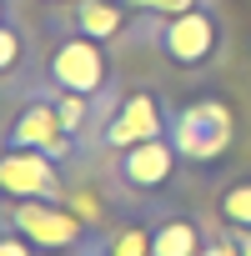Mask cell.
<instances>
[{
	"mask_svg": "<svg viewBox=\"0 0 251 256\" xmlns=\"http://www.w3.org/2000/svg\"><path fill=\"white\" fill-rule=\"evenodd\" d=\"M10 226L36 246V251H66L80 241V221L76 211H66V201H46V196H26L10 206Z\"/></svg>",
	"mask_w": 251,
	"mask_h": 256,
	"instance_id": "1",
	"label": "cell"
},
{
	"mask_svg": "<svg viewBox=\"0 0 251 256\" xmlns=\"http://www.w3.org/2000/svg\"><path fill=\"white\" fill-rule=\"evenodd\" d=\"M176 156H191V161H211L231 146V110L221 100H196L181 110L176 120Z\"/></svg>",
	"mask_w": 251,
	"mask_h": 256,
	"instance_id": "2",
	"label": "cell"
},
{
	"mask_svg": "<svg viewBox=\"0 0 251 256\" xmlns=\"http://www.w3.org/2000/svg\"><path fill=\"white\" fill-rule=\"evenodd\" d=\"M0 191L26 201V196H46L60 201V176H56V156L30 151V146H10L0 151Z\"/></svg>",
	"mask_w": 251,
	"mask_h": 256,
	"instance_id": "3",
	"label": "cell"
},
{
	"mask_svg": "<svg viewBox=\"0 0 251 256\" xmlns=\"http://www.w3.org/2000/svg\"><path fill=\"white\" fill-rule=\"evenodd\" d=\"M50 76H56V86H60V90H80V96H90V90L100 86V76H106V60H100L96 40H90V36H80V40H66V46L56 50Z\"/></svg>",
	"mask_w": 251,
	"mask_h": 256,
	"instance_id": "4",
	"label": "cell"
},
{
	"mask_svg": "<svg viewBox=\"0 0 251 256\" xmlns=\"http://www.w3.org/2000/svg\"><path fill=\"white\" fill-rule=\"evenodd\" d=\"M10 146H30V151H46V156H66L70 131L60 126L56 106L36 100V106H26V110L16 116V126H10Z\"/></svg>",
	"mask_w": 251,
	"mask_h": 256,
	"instance_id": "5",
	"label": "cell"
},
{
	"mask_svg": "<svg viewBox=\"0 0 251 256\" xmlns=\"http://www.w3.org/2000/svg\"><path fill=\"white\" fill-rule=\"evenodd\" d=\"M171 161H176V146H166L161 136L141 141L131 151H120V181L136 186V191H156V186L171 181Z\"/></svg>",
	"mask_w": 251,
	"mask_h": 256,
	"instance_id": "6",
	"label": "cell"
},
{
	"mask_svg": "<svg viewBox=\"0 0 251 256\" xmlns=\"http://www.w3.org/2000/svg\"><path fill=\"white\" fill-rule=\"evenodd\" d=\"M156 136H161V110H156L151 96H131L120 106V116L110 120V131H106V141L120 146V151H131L141 141H156Z\"/></svg>",
	"mask_w": 251,
	"mask_h": 256,
	"instance_id": "7",
	"label": "cell"
},
{
	"mask_svg": "<svg viewBox=\"0 0 251 256\" xmlns=\"http://www.w3.org/2000/svg\"><path fill=\"white\" fill-rule=\"evenodd\" d=\"M211 20L201 16V10H186V16H176V26L166 30V50L176 56V60H186V66H196V60H206L211 56Z\"/></svg>",
	"mask_w": 251,
	"mask_h": 256,
	"instance_id": "8",
	"label": "cell"
},
{
	"mask_svg": "<svg viewBox=\"0 0 251 256\" xmlns=\"http://www.w3.org/2000/svg\"><path fill=\"white\" fill-rule=\"evenodd\" d=\"M151 256H201V231L196 221L176 216V221H161L151 231Z\"/></svg>",
	"mask_w": 251,
	"mask_h": 256,
	"instance_id": "9",
	"label": "cell"
},
{
	"mask_svg": "<svg viewBox=\"0 0 251 256\" xmlns=\"http://www.w3.org/2000/svg\"><path fill=\"white\" fill-rule=\"evenodd\" d=\"M76 16H80L86 36H116L120 30V6H106V0H86Z\"/></svg>",
	"mask_w": 251,
	"mask_h": 256,
	"instance_id": "10",
	"label": "cell"
},
{
	"mask_svg": "<svg viewBox=\"0 0 251 256\" xmlns=\"http://www.w3.org/2000/svg\"><path fill=\"white\" fill-rule=\"evenodd\" d=\"M221 216L236 231H251V181H236V186L221 191Z\"/></svg>",
	"mask_w": 251,
	"mask_h": 256,
	"instance_id": "11",
	"label": "cell"
},
{
	"mask_svg": "<svg viewBox=\"0 0 251 256\" xmlns=\"http://www.w3.org/2000/svg\"><path fill=\"white\" fill-rule=\"evenodd\" d=\"M106 256H151V236H146L141 226H126V231H116V236H110Z\"/></svg>",
	"mask_w": 251,
	"mask_h": 256,
	"instance_id": "12",
	"label": "cell"
},
{
	"mask_svg": "<svg viewBox=\"0 0 251 256\" xmlns=\"http://www.w3.org/2000/svg\"><path fill=\"white\" fill-rule=\"evenodd\" d=\"M56 116H60V126H66V131H80V120H86V96H80V90H60Z\"/></svg>",
	"mask_w": 251,
	"mask_h": 256,
	"instance_id": "13",
	"label": "cell"
},
{
	"mask_svg": "<svg viewBox=\"0 0 251 256\" xmlns=\"http://www.w3.org/2000/svg\"><path fill=\"white\" fill-rule=\"evenodd\" d=\"M131 6H146V10H166V16H186V10H196V0H131Z\"/></svg>",
	"mask_w": 251,
	"mask_h": 256,
	"instance_id": "14",
	"label": "cell"
},
{
	"mask_svg": "<svg viewBox=\"0 0 251 256\" xmlns=\"http://www.w3.org/2000/svg\"><path fill=\"white\" fill-rule=\"evenodd\" d=\"M36 246L20 236V231H10V236H0V256H30Z\"/></svg>",
	"mask_w": 251,
	"mask_h": 256,
	"instance_id": "15",
	"label": "cell"
},
{
	"mask_svg": "<svg viewBox=\"0 0 251 256\" xmlns=\"http://www.w3.org/2000/svg\"><path fill=\"white\" fill-rule=\"evenodd\" d=\"M16 56H20L16 36H10V30H0V70H6V66H16Z\"/></svg>",
	"mask_w": 251,
	"mask_h": 256,
	"instance_id": "16",
	"label": "cell"
},
{
	"mask_svg": "<svg viewBox=\"0 0 251 256\" xmlns=\"http://www.w3.org/2000/svg\"><path fill=\"white\" fill-rule=\"evenodd\" d=\"M201 256H241V251H236V241H211V246H201Z\"/></svg>",
	"mask_w": 251,
	"mask_h": 256,
	"instance_id": "17",
	"label": "cell"
},
{
	"mask_svg": "<svg viewBox=\"0 0 251 256\" xmlns=\"http://www.w3.org/2000/svg\"><path fill=\"white\" fill-rule=\"evenodd\" d=\"M236 251H241V256H251V231H236Z\"/></svg>",
	"mask_w": 251,
	"mask_h": 256,
	"instance_id": "18",
	"label": "cell"
}]
</instances>
